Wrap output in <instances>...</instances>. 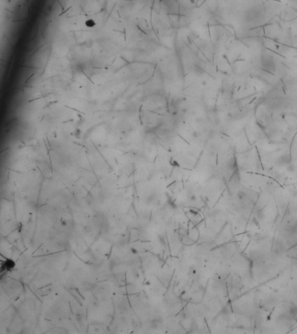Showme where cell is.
Here are the masks:
<instances>
[{"label": "cell", "mask_w": 297, "mask_h": 334, "mask_svg": "<svg viewBox=\"0 0 297 334\" xmlns=\"http://www.w3.org/2000/svg\"><path fill=\"white\" fill-rule=\"evenodd\" d=\"M86 25L87 26L88 28H93L96 25V22L92 19H87L86 21Z\"/></svg>", "instance_id": "obj_1"}]
</instances>
